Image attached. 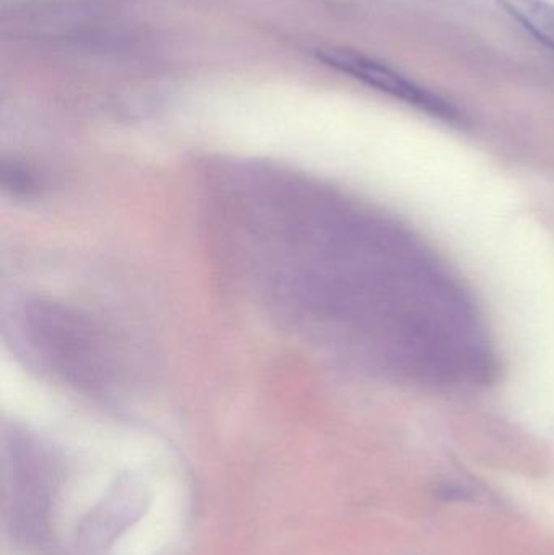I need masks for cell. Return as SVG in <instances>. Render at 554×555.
Here are the masks:
<instances>
[{"label":"cell","instance_id":"2","mask_svg":"<svg viewBox=\"0 0 554 555\" xmlns=\"http://www.w3.org/2000/svg\"><path fill=\"white\" fill-rule=\"evenodd\" d=\"M314 55L327 67L342 72L381 93L389 94L394 100L403 101L409 106L425 111L439 119H459L458 111L445 98L433 93L412 78H407L405 75L373 55L350 48H340V46L315 49Z\"/></svg>","mask_w":554,"mask_h":555},{"label":"cell","instance_id":"1","mask_svg":"<svg viewBox=\"0 0 554 555\" xmlns=\"http://www.w3.org/2000/svg\"><path fill=\"white\" fill-rule=\"evenodd\" d=\"M241 202L247 256L308 328L433 371L458 348L471 307L405 237L305 184L260 178Z\"/></svg>","mask_w":554,"mask_h":555},{"label":"cell","instance_id":"3","mask_svg":"<svg viewBox=\"0 0 554 555\" xmlns=\"http://www.w3.org/2000/svg\"><path fill=\"white\" fill-rule=\"evenodd\" d=\"M533 39L554 51V3L549 0H497Z\"/></svg>","mask_w":554,"mask_h":555}]
</instances>
